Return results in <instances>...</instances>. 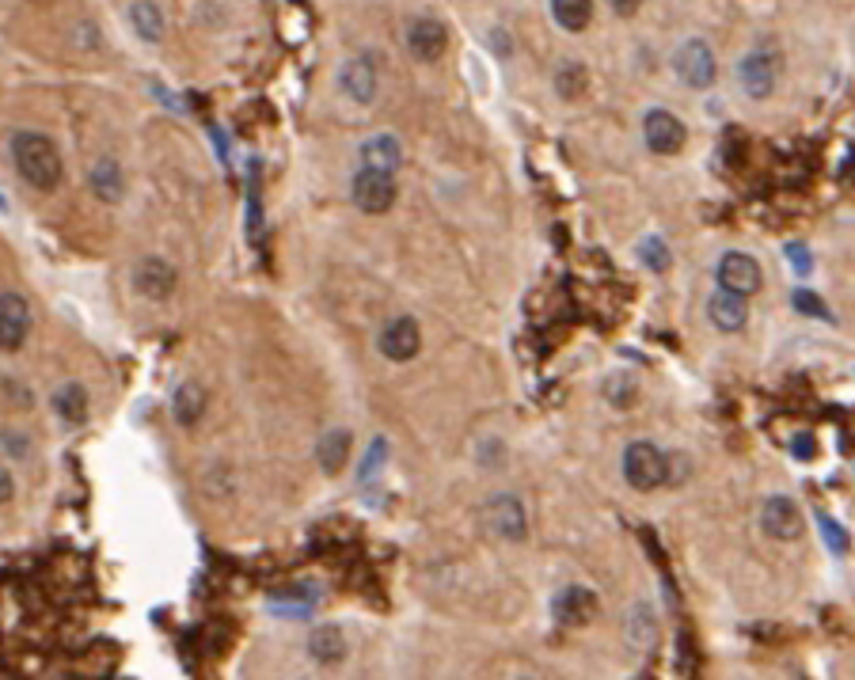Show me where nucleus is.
I'll return each mask as SVG.
<instances>
[{
  "instance_id": "nucleus-8",
  "label": "nucleus",
  "mask_w": 855,
  "mask_h": 680,
  "mask_svg": "<svg viewBox=\"0 0 855 680\" xmlns=\"http://www.w3.org/2000/svg\"><path fill=\"white\" fill-rule=\"evenodd\" d=\"M179 285V270L160 259V255H145L141 263L133 266V289L145 297V301H168Z\"/></svg>"
},
{
  "instance_id": "nucleus-11",
  "label": "nucleus",
  "mask_w": 855,
  "mask_h": 680,
  "mask_svg": "<svg viewBox=\"0 0 855 680\" xmlns=\"http://www.w3.org/2000/svg\"><path fill=\"white\" fill-rule=\"evenodd\" d=\"M738 80L749 99H768L776 92V80H779V61L764 50H753V54L741 57L738 65Z\"/></svg>"
},
{
  "instance_id": "nucleus-33",
  "label": "nucleus",
  "mask_w": 855,
  "mask_h": 680,
  "mask_svg": "<svg viewBox=\"0 0 855 680\" xmlns=\"http://www.w3.org/2000/svg\"><path fill=\"white\" fill-rule=\"evenodd\" d=\"M791 449L798 453V460H810V456H814V437H810V434H798Z\"/></svg>"
},
{
  "instance_id": "nucleus-2",
  "label": "nucleus",
  "mask_w": 855,
  "mask_h": 680,
  "mask_svg": "<svg viewBox=\"0 0 855 680\" xmlns=\"http://www.w3.org/2000/svg\"><path fill=\"white\" fill-rule=\"evenodd\" d=\"M624 479L635 491H658L669 479V456L654 441H631L624 449Z\"/></svg>"
},
{
  "instance_id": "nucleus-18",
  "label": "nucleus",
  "mask_w": 855,
  "mask_h": 680,
  "mask_svg": "<svg viewBox=\"0 0 855 680\" xmlns=\"http://www.w3.org/2000/svg\"><path fill=\"white\" fill-rule=\"evenodd\" d=\"M707 316H711V323H715L719 331L734 335V331H741V327L749 323V304H745V297H734V293L719 289V293L707 301Z\"/></svg>"
},
{
  "instance_id": "nucleus-29",
  "label": "nucleus",
  "mask_w": 855,
  "mask_h": 680,
  "mask_svg": "<svg viewBox=\"0 0 855 680\" xmlns=\"http://www.w3.org/2000/svg\"><path fill=\"white\" fill-rule=\"evenodd\" d=\"M791 304H795L798 312H806V316H825V308H817V297L814 293H795V297H791Z\"/></svg>"
},
{
  "instance_id": "nucleus-7",
  "label": "nucleus",
  "mask_w": 855,
  "mask_h": 680,
  "mask_svg": "<svg viewBox=\"0 0 855 680\" xmlns=\"http://www.w3.org/2000/svg\"><path fill=\"white\" fill-rule=\"evenodd\" d=\"M377 350L388 361H396V365L415 361L418 350H422V327H418L411 316H396V320H388L377 335Z\"/></svg>"
},
{
  "instance_id": "nucleus-24",
  "label": "nucleus",
  "mask_w": 855,
  "mask_h": 680,
  "mask_svg": "<svg viewBox=\"0 0 855 680\" xmlns=\"http://www.w3.org/2000/svg\"><path fill=\"white\" fill-rule=\"evenodd\" d=\"M551 16H555V23L563 31L578 35V31H586L589 19H593V0H551Z\"/></svg>"
},
{
  "instance_id": "nucleus-22",
  "label": "nucleus",
  "mask_w": 855,
  "mask_h": 680,
  "mask_svg": "<svg viewBox=\"0 0 855 680\" xmlns=\"http://www.w3.org/2000/svg\"><path fill=\"white\" fill-rule=\"evenodd\" d=\"M308 654L320 665H335L346 658V639H342L339 627H316L308 635Z\"/></svg>"
},
{
  "instance_id": "nucleus-4",
  "label": "nucleus",
  "mask_w": 855,
  "mask_h": 680,
  "mask_svg": "<svg viewBox=\"0 0 855 680\" xmlns=\"http://www.w3.org/2000/svg\"><path fill=\"white\" fill-rule=\"evenodd\" d=\"M673 69H677V76L688 88H711L715 76H719V61H715V50L703 38H688L677 50V57H673Z\"/></svg>"
},
{
  "instance_id": "nucleus-35",
  "label": "nucleus",
  "mask_w": 855,
  "mask_h": 680,
  "mask_svg": "<svg viewBox=\"0 0 855 680\" xmlns=\"http://www.w3.org/2000/svg\"><path fill=\"white\" fill-rule=\"evenodd\" d=\"M4 206H8V202H4V194H0V209H4Z\"/></svg>"
},
{
  "instance_id": "nucleus-19",
  "label": "nucleus",
  "mask_w": 855,
  "mask_h": 680,
  "mask_svg": "<svg viewBox=\"0 0 855 680\" xmlns=\"http://www.w3.org/2000/svg\"><path fill=\"white\" fill-rule=\"evenodd\" d=\"M54 411L57 418H65V426H84L88 422V411H92V396L84 384H61L54 392Z\"/></svg>"
},
{
  "instance_id": "nucleus-27",
  "label": "nucleus",
  "mask_w": 855,
  "mask_h": 680,
  "mask_svg": "<svg viewBox=\"0 0 855 680\" xmlns=\"http://www.w3.org/2000/svg\"><path fill=\"white\" fill-rule=\"evenodd\" d=\"M817 525H821V536L829 540V548H833L836 555H844V551H848V532L840 529L833 517H825V513H821V517H817Z\"/></svg>"
},
{
  "instance_id": "nucleus-31",
  "label": "nucleus",
  "mask_w": 855,
  "mask_h": 680,
  "mask_svg": "<svg viewBox=\"0 0 855 680\" xmlns=\"http://www.w3.org/2000/svg\"><path fill=\"white\" fill-rule=\"evenodd\" d=\"M0 445H8L16 460H27V441H23V437H16V434H8V430H4V434H0Z\"/></svg>"
},
{
  "instance_id": "nucleus-21",
  "label": "nucleus",
  "mask_w": 855,
  "mask_h": 680,
  "mask_svg": "<svg viewBox=\"0 0 855 680\" xmlns=\"http://www.w3.org/2000/svg\"><path fill=\"white\" fill-rule=\"evenodd\" d=\"M316 456H320V468L327 475H339L350 460V430H327L316 445Z\"/></svg>"
},
{
  "instance_id": "nucleus-5",
  "label": "nucleus",
  "mask_w": 855,
  "mask_h": 680,
  "mask_svg": "<svg viewBox=\"0 0 855 680\" xmlns=\"http://www.w3.org/2000/svg\"><path fill=\"white\" fill-rule=\"evenodd\" d=\"M715 278H719V289L734 293V297H753L760 293V263L745 251H726L715 266Z\"/></svg>"
},
{
  "instance_id": "nucleus-25",
  "label": "nucleus",
  "mask_w": 855,
  "mask_h": 680,
  "mask_svg": "<svg viewBox=\"0 0 855 680\" xmlns=\"http://www.w3.org/2000/svg\"><path fill=\"white\" fill-rule=\"evenodd\" d=\"M635 396H639V384L631 377H624V373H616V377L605 380V399L612 407H631Z\"/></svg>"
},
{
  "instance_id": "nucleus-1",
  "label": "nucleus",
  "mask_w": 855,
  "mask_h": 680,
  "mask_svg": "<svg viewBox=\"0 0 855 680\" xmlns=\"http://www.w3.org/2000/svg\"><path fill=\"white\" fill-rule=\"evenodd\" d=\"M12 160H16L19 179L42 194L57 190L65 179V160L57 152L54 137H46L42 130H19L12 137Z\"/></svg>"
},
{
  "instance_id": "nucleus-15",
  "label": "nucleus",
  "mask_w": 855,
  "mask_h": 680,
  "mask_svg": "<svg viewBox=\"0 0 855 680\" xmlns=\"http://www.w3.org/2000/svg\"><path fill=\"white\" fill-rule=\"evenodd\" d=\"M407 50L415 61H437V57L449 50V35L437 19H411L407 27Z\"/></svg>"
},
{
  "instance_id": "nucleus-3",
  "label": "nucleus",
  "mask_w": 855,
  "mask_h": 680,
  "mask_svg": "<svg viewBox=\"0 0 855 680\" xmlns=\"http://www.w3.org/2000/svg\"><path fill=\"white\" fill-rule=\"evenodd\" d=\"M396 175L392 171H377V168H358L354 183H350V198L361 213L369 217H380L396 206Z\"/></svg>"
},
{
  "instance_id": "nucleus-9",
  "label": "nucleus",
  "mask_w": 855,
  "mask_h": 680,
  "mask_svg": "<svg viewBox=\"0 0 855 680\" xmlns=\"http://www.w3.org/2000/svg\"><path fill=\"white\" fill-rule=\"evenodd\" d=\"M760 529L768 532L772 540L779 544H791L802 536V513L791 498H783V494H772L764 506H760Z\"/></svg>"
},
{
  "instance_id": "nucleus-20",
  "label": "nucleus",
  "mask_w": 855,
  "mask_h": 680,
  "mask_svg": "<svg viewBox=\"0 0 855 680\" xmlns=\"http://www.w3.org/2000/svg\"><path fill=\"white\" fill-rule=\"evenodd\" d=\"M399 141L396 137H388V133H380V137H369L365 145H361V168H377V171H392L396 175L399 168Z\"/></svg>"
},
{
  "instance_id": "nucleus-17",
  "label": "nucleus",
  "mask_w": 855,
  "mask_h": 680,
  "mask_svg": "<svg viewBox=\"0 0 855 680\" xmlns=\"http://www.w3.org/2000/svg\"><path fill=\"white\" fill-rule=\"evenodd\" d=\"M206 407H209V396L198 380H183V384L175 388V396H171V418H175V426H183V430L198 426L202 415H206Z\"/></svg>"
},
{
  "instance_id": "nucleus-10",
  "label": "nucleus",
  "mask_w": 855,
  "mask_h": 680,
  "mask_svg": "<svg viewBox=\"0 0 855 680\" xmlns=\"http://www.w3.org/2000/svg\"><path fill=\"white\" fill-rule=\"evenodd\" d=\"M31 335V304L23 293H0V350H19Z\"/></svg>"
},
{
  "instance_id": "nucleus-14",
  "label": "nucleus",
  "mask_w": 855,
  "mask_h": 680,
  "mask_svg": "<svg viewBox=\"0 0 855 680\" xmlns=\"http://www.w3.org/2000/svg\"><path fill=\"white\" fill-rule=\"evenodd\" d=\"M339 88L354 103H361V107H369L373 99H377L380 92V76H377V65L369 61V57H350L346 65L339 69Z\"/></svg>"
},
{
  "instance_id": "nucleus-32",
  "label": "nucleus",
  "mask_w": 855,
  "mask_h": 680,
  "mask_svg": "<svg viewBox=\"0 0 855 680\" xmlns=\"http://www.w3.org/2000/svg\"><path fill=\"white\" fill-rule=\"evenodd\" d=\"M608 4H612V12H616V16H635V12H639V8H643V0H608Z\"/></svg>"
},
{
  "instance_id": "nucleus-6",
  "label": "nucleus",
  "mask_w": 855,
  "mask_h": 680,
  "mask_svg": "<svg viewBox=\"0 0 855 680\" xmlns=\"http://www.w3.org/2000/svg\"><path fill=\"white\" fill-rule=\"evenodd\" d=\"M643 141L654 156H673V152L684 149L688 130H684V122L673 111L654 107V111H646V118H643Z\"/></svg>"
},
{
  "instance_id": "nucleus-28",
  "label": "nucleus",
  "mask_w": 855,
  "mask_h": 680,
  "mask_svg": "<svg viewBox=\"0 0 855 680\" xmlns=\"http://www.w3.org/2000/svg\"><path fill=\"white\" fill-rule=\"evenodd\" d=\"M639 255H643L646 263L654 266V270H662L665 263H669V255H665V244L662 240H646L643 247H639Z\"/></svg>"
},
{
  "instance_id": "nucleus-30",
  "label": "nucleus",
  "mask_w": 855,
  "mask_h": 680,
  "mask_svg": "<svg viewBox=\"0 0 855 680\" xmlns=\"http://www.w3.org/2000/svg\"><path fill=\"white\" fill-rule=\"evenodd\" d=\"M384 453H388V445H384V441H373V460H365V464H361V479H369V475L377 472Z\"/></svg>"
},
{
  "instance_id": "nucleus-12",
  "label": "nucleus",
  "mask_w": 855,
  "mask_h": 680,
  "mask_svg": "<svg viewBox=\"0 0 855 680\" xmlns=\"http://www.w3.org/2000/svg\"><path fill=\"white\" fill-rule=\"evenodd\" d=\"M487 529L498 536V540H506V544H517V540H525V506L513 498V494H498L487 502Z\"/></svg>"
},
{
  "instance_id": "nucleus-34",
  "label": "nucleus",
  "mask_w": 855,
  "mask_h": 680,
  "mask_svg": "<svg viewBox=\"0 0 855 680\" xmlns=\"http://www.w3.org/2000/svg\"><path fill=\"white\" fill-rule=\"evenodd\" d=\"M12 491H16V483H12V472L0 464V502H8L12 498Z\"/></svg>"
},
{
  "instance_id": "nucleus-23",
  "label": "nucleus",
  "mask_w": 855,
  "mask_h": 680,
  "mask_svg": "<svg viewBox=\"0 0 855 680\" xmlns=\"http://www.w3.org/2000/svg\"><path fill=\"white\" fill-rule=\"evenodd\" d=\"M130 23L133 31H137V38H145V42H160L164 38V12L156 8V0H133Z\"/></svg>"
},
{
  "instance_id": "nucleus-13",
  "label": "nucleus",
  "mask_w": 855,
  "mask_h": 680,
  "mask_svg": "<svg viewBox=\"0 0 855 680\" xmlns=\"http://www.w3.org/2000/svg\"><path fill=\"white\" fill-rule=\"evenodd\" d=\"M551 616L563 627H582L597 616V593L586 586H567L555 593L551 601Z\"/></svg>"
},
{
  "instance_id": "nucleus-26",
  "label": "nucleus",
  "mask_w": 855,
  "mask_h": 680,
  "mask_svg": "<svg viewBox=\"0 0 855 680\" xmlns=\"http://www.w3.org/2000/svg\"><path fill=\"white\" fill-rule=\"evenodd\" d=\"M559 92H563V99H574V95L586 88V69L582 65H574V61H567L563 69H559Z\"/></svg>"
},
{
  "instance_id": "nucleus-16",
  "label": "nucleus",
  "mask_w": 855,
  "mask_h": 680,
  "mask_svg": "<svg viewBox=\"0 0 855 680\" xmlns=\"http://www.w3.org/2000/svg\"><path fill=\"white\" fill-rule=\"evenodd\" d=\"M88 187L99 202H107V206H118L122 198H126V171L122 164L114 160V156H99L88 171Z\"/></svg>"
}]
</instances>
